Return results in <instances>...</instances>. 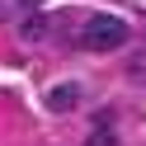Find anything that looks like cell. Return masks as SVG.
<instances>
[{"label": "cell", "instance_id": "cell-1", "mask_svg": "<svg viewBox=\"0 0 146 146\" xmlns=\"http://www.w3.org/2000/svg\"><path fill=\"white\" fill-rule=\"evenodd\" d=\"M80 42H85L90 52H113L127 42V24L113 19V14H94V19L85 24V33H80Z\"/></svg>", "mask_w": 146, "mask_h": 146}, {"label": "cell", "instance_id": "cell-2", "mask_svg": "<svg viewBox=\"0 0 146 146\" xmlns=\"http://www.w3.org/2000/svg\"><path fill=\"white\" fill-rule=\"evenodd\" d=\"M47 104H52V108H76V104H80V85H71V80L57 85V90L47 94Z\"/></svg>", "mask_w": 146, "mask_h": 146}, {"label": "cell", "instance_id": "cell-3", "mask_svg": "<svg viewBox=\"0 0 146 146\" xmlns=\"http://www.w3.org/2000/svg\"><path fill=\"white\" fill-rule=\"evenodd\" d=\"M42 33H47V24H42V14H33V19H24V38H29V42H38Z\"/></svg>", "mask_w": 146, "mask_h": 146}, {"label": "cell", "instance_id": "cell-4", "mask_svg": "<svg viewBox=\"0 0 146 146\" xmlns=\"http://www.w3.org/2000/svg\"><path fill=\"white\" fill-rule=\"evenodd\" d=\"M90 146H118V137L108 132V127H94V132H90Z\"/></svg>", "mask_w": 146, "mask_h": 146}, {"label": "cell", "instance_id": "cell-5", "mask_svg": "<svg viewBox=\"0 0 146 146\" xmlns=\"http://www.w3.org/2000/svg\"><path fill=\"white\" fill-rule=\"evenodd\" d=\"M127 76H132V80H146V57H132V66H127Z\"/></svg>", "mask_w": 146, "mask_h": 146}, {"label": "cell", "instance_id": "cell-6", "mask_svg": "<svg viewBox=\"0 0 146 146\" xmlns=\"http://www.w3.org/2000/svg\"><path fill=\"white\" fill-rule=\"evenodd\" d=\"M24 5H29V10H33V5H38V0H24Z\"/></svg>", "mask_w": 146, "mask_h": 146}]
</instances>
